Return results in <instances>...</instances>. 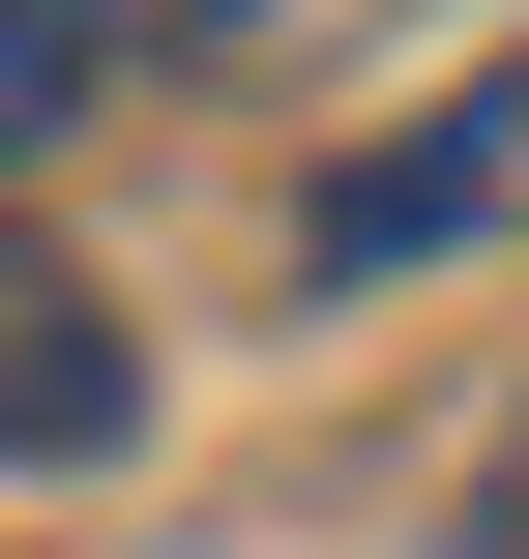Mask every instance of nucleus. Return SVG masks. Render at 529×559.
Returning <instances> with one entry per match:
<instances>
[{
  "label": "nucleus",
  "instance_id": "1",
  "mask_svg": "<svg viewBox=\"0 0 529 559\" xmlns=\"http://www.w3.org/2000/svg\"><path fill=\"white\" fill-rule=\"evenodd\" d=\"M0 442H29V472H118V442H147V354H118L59 265H0Z\"/></svg>",
  "mask_w": 529,
  "mask_h": 559
},
{
  "label": "nucleus",
  "instance_id": "2",
  "mask_svg": "<svg viewBox=\"0 0 529 559\" xmlns=\"http://www.w3.org/2000/svg\"><path fill=\"white\" fill-rule=\"evenodd\" d=\"M501 177H529L501 118H442V147H383V177H324V206H294V265H353V295H383V265H442V236H471Z\"/></svg>",
  "mask_w": 529,
  "mask_h": 559
},
{
  "label": "nucleus",
  "instance_id": "3",
  "mask_svg": "<svg viewBox=\"0 0 529 559\" xmlns=\"http://www.w3.org/2000/svg\"><path fill=\"white\" fill-rule=\"evenodd\" d=\"M88 29H118V0H0V177H29L59 118H88Z\"/></svg>",
  "mask_w": 529,
  "mask_h": 559
},
{
  "label": "nucleus",
  "instance_id": "4",
  "mask_svg": "<svg viewBox=\"0 0 529 559\" xmlns=\"http://www.w3.org/2000/svg\"><path fill=\"white\" fill-rule=\"evenodd\" d=\"M471 559H529V413H501V472H471Z\"/></svg>",
  "mask_w": 529,
  "mask_h": 559
},
{
  "label": "nucleus",
  "instance_id": "5",
  "mask_svg": "<svg viewBox=\"0 0 529 559\" xmlns=\"http://www.w3.org/2000/svg\"><path fill=\"white\" fill-rule=\"evenodd\" d=\"M177 29H206V0H177Z\"/></svg>",
  "mask_w": 529,
  "mask_h": 559
},
{
  "label": "nucleus",
  "instance_id": "6",
  "mask_svg": "<svg viewBox=\"0 0 529 559\" xmlns=\"http://www.w3.org/2000/svg\"><path fill=\"white\" fill-rule=\"evenodd\" d=\"M501 147H529V118H501Z\"/></svg>",
  "mask_w": 529,
  "mask_h": 559
}]
</instances>
